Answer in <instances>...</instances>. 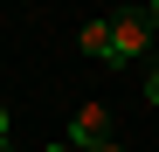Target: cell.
I'll return each mask as SVG.
<instances>
[{"mask_svg":"<svg viewBox=\"0 0 159 152\" xmlns=\"http://www.w3.org/2000/svg\"><path fill=\"white\" fill-rule=\"evenodd\" d=\"M145 21H152V35H159V0H145Z\"/></svg>","mask_w":159,"mask_h":152,"instance_id":"6","label":"cell"},{"mask_svg":"<svg viewBox=\"0 0 159 152\" xmlns=\"http://www.w3.org/2000/svg\"><path fill=\"white\" fill-rule=\"evenodd\" d=\"M145 97H152V104H159V62H152V76H145Z\"/></svg>","mask_w":159,"mask_h":152,"instance_id":"5","label":"cell"},{"mask_svg":"<svg viewBox=\"0 0 159 152\" xmlns=\"http://www.w3.org/2000/svg\"><path fill=\"white\" fill-rule=\"evenodd\" d=\"M0 152H14V124H7V104H0Z\"/></svg>","mask_w":159,"mask_h":152,"instance_id":"4","label":"cell"},{"mask_svg":"<svg viewBox=\"0 0 159 152\" xmlns=\"http://www.w3.org/2000/svg\"><path fill=\"white\" fill-rule=\"evenodd\" d=\"M90 152H125V145H111V138H104V145H90Z\"/></svg>","mask_w":159,"mask_h":152,"instance_id":"7","label":"cell"},{"mask_svg":"<svg viewBox=\"0 0 159 152\" xmlns=\"http://www.w3.org/2000/svg\"><path fill=\"white\" fill-rule=\"evenodd\" d=\"M48 152H76V145H69V138H62V145H48Z\"/></svg>","mask_w":159,"mask_h":152,"instance_id":"8","label":"cell"},{"mask_svg":"<svg viewBox=\"0 0 159 152\" xmlns=\"http://www.w3.org/2000/svg\"><path fill=\"white\" fill-rule=\"evenodd\" d=\"M76 42H83V56L111 62V14H104V21H83V35H76Z\"/></svg>","mask_w":159,"mask_h":152,"instance_id":"3","label":"cell"},{"mask_svg":"<svg viewBox=\"0 0 159 152\" xmlns=\"http://www.w3.org/2000/svg\"><path fill=\"white\" fill-rule=\"evenodd\" d=\"M104 138H111V118H104V104H83V111L69 118V145H76V152H90V145H104Z\"/></svg>","mask_w":159,"mask_h":152,"instance_id":"2","label":"cell"},{"mask_svg":"<svg viewBox=\"0 0 159 152\" xmlns=\"http://www.w3.org/2000/svg\"><path fill=\"white\" fill-rule=\"evenodd\" d=\"M152 42H159V35H152V21H145V0H131V7L111 14V69H118V62H139Z\"/></svg>","mask_w":159,"mask_h":152,"instance_id":"1","label":"cell"}]
</instances>
